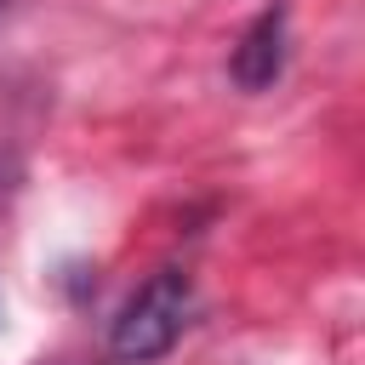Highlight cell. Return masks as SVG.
Segmentation results:
<instances>
[{"instance_id": "1", "label": "cell", "mask_w": 365, "mask_h": 365, "mask_svg": "<svg viewBox=\"0 0 365 365\" xmlns=\"http://www.w3.org/2000/svg\"><path fill=\"white\" fill-rule=\"evenodd\" d=\"M194 308H200V291H194V279L182 268L148 274L125 297L114 325H108V359L114 365H154V359H165L182 342V331L194 325Z\"/></svg>"}, {"instance_id": "2", "label": "cell", "mask_w": 365, "mask_h": 365, "mask_svg": "<svg viewBox=\"0 0 365 365\" xmlns=\"http://www.w3.org/2000/svg\"><path fill=\"white\" fill-rule=\"evenodd\" d=\"M285 46H291V11H285V0H274V6H262V11L245 23V34H240L234 51H228L234 86L268 91V86L285 74Z\"/></svg>"}, {"instance_id": "3", "label": "cell", "mask_w": 365, "mask_h": 365, "mask_svg": "<svg viewBox=\"0 0 365 365\" xmlns=\"http://www.w3.org/2000/svg\"><path fill=\"white\" fill-rule=\"evenodd\" d=\"M6 6H11V0H0V11H6Z\"/></svg>"}]
</instances>
